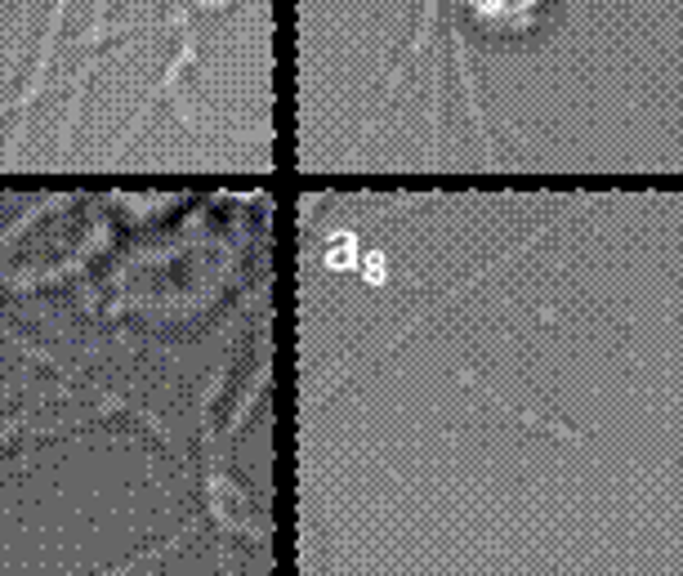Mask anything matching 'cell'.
<instances>
[{
    "instance_id": "1",
    "label": "cell",
    "mask_w": 683,
    "mask_h": 576,
    "mask_svg": "<svg viewBox=\"0 0 683 576\" xmlns=\"http://www.w3.org/2000/svg\"><path fill=\"white\" fill-rule=\"evenodd\" d=\"M348 250H353V241H348V237H335V241H330V264H335V269H344V264L353 259Z\"/></svg>"
}]
</instances>
